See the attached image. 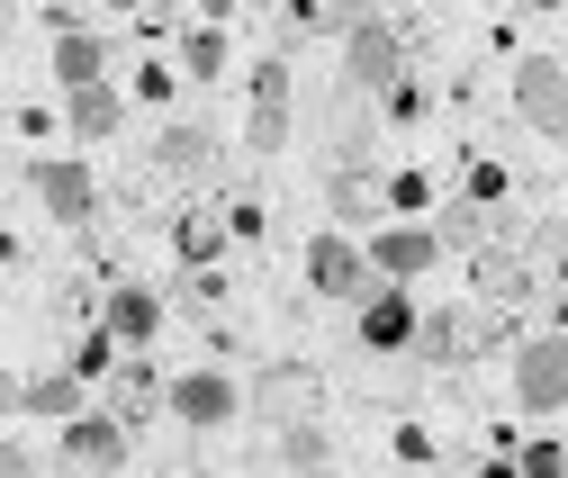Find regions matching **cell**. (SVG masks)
<instances>
[{
  "instance_id": "cell-23",
  "label": "cell",
  "mask_w": 568,
  "mask_h": 478,
  "mask_svg": "<svg viewBox=\"0 0 568 478\" xmlns=\"http://www.w3.org/2000/svg\"><path fill=\"white\" fill-rule=\"evenodd\" d=\"M379 199L397 209V226H424V209H434V181H424V172H397V181H379Z\"/></svg>"
},
{
  "instance_id": "cell-16",
  "label": "cell",
  "mask_w": 568,
  "mask_h": 478,
  "mask_svg": "<svg viewBox=\"0 0 568 478\" xmlns=\"http://www.w3.org/2000/svg\"><path fill=\"white\" fill-rule=\"evenodd\" d=\"M307 397H316V379H307V370H262V388H253V416L280 434V425H298V416H307Z\"/></svg>"
},
{
  "instance_id": "cell-34",
  "label": "cell",
  "mask_w": 568,
  "mask_h": 478,
  "mask_svg": "<svg viewBox=\"0 0 568 478\" xmlns=\"http://www.w3.org/2000/svg\"><path fill=\"white\" fill-rule=\"evenodd\" d=\"M0 262H19V244H10V235H0Z\"/></svg>"
},
{
  "instance_id": "cell-4",
  "label": "cell",
  "mask_w": 568,
  "mask_h": 478,
  "mask_svg": "<svg viewBox=\"0 0 568 478\" xmlns=\"http://www.w3.org/2000/svg\"><path fill=\"white\" fill-rule=\"evenodd\" d=\"M515 406L524 416H568V334H524L515 344Z\"/></svg>"
},
{
  "instance_id": "cell-11",
  "label": "cell",
  "mask_w": 568,
  "mask_h": 478,
  "mask_svg": "<svg viewBox=\"0 0 568 478\" xmlns=\"http://www.w3.org/2000/svg\"><path fill=\"white\" fill-rule=\"evenodd\" d=\"M352 325H362V353H415V298L406 289H379L371 307H352Z\"/></svg>"
},
{
  "instance_id": "cell-10",
  "label": "cell",
  "mask_w": 568,
  "mask_h": 478,
  "mask_svg": "<svg viewBox=\"0 0 568 478\" xmlns=\"http://www.w3.org/2000/svg\"><path fill=\"white\" fill-rule=\"evenodd\" d=\"M63 469H73V478H118L126 469V425H109L100 406L73 416V425H63Z\"/></svg>"
},
{
  "instance_id": "cell-29",
  "label": "cell",
  "mask_w": 568,
  "mask_h": 478,
  "mask_svg": "<svg viewBox=\"0 0 568 478\" xmlns=\"http://www.w3.org/2000/svg\"><path fill=\"white\" fill-rule=\"evenodd\" d=\"M460 199H478V209H496V199H506V163H478V172H469V190H460Z\"/></svg>"
},
{
  "instance_id": "cell-31",
  "label": "cell",
  "mask_w": 568,
  "mask_h": 478,
  "mask_svg": "<svg viewBox=\"0 0 568 478\" xmlns=\"http://www.w3.org/2000/svg\"><path fill=\"white\" fill-rule=\"evenodd\" d=\"M19 388H28L19 370H0V443H10V416H19Z\"/></svg>"
},
{
  "instance_id": "cell-17",
  "label": "cell",
  "mask_w": 568,
  "mask_h": 478,
  "mask_svg": "<svg viewBox=\"0 0 568 478\" xmlns=\"http://www.w3.org/2000/svg\"><path fill=\"white\" fill-rule=\"evenodd\" d=\"M63 126H73L82 135V145H109V135L126 126V100L100 82V91H73V100H63Z\"/></svg>"
},
{
  "instance_id": "cell-15",
  "label": "cell",
  "mask_w": 568,
  "mask_h": 478,
  "mask_svg": "<svg viewBox=\"0 0 568 478\" xmlns=\"http://www.w3.org/2000/svg\"><path fill=\"white\" fill-rule=\"evenodd\" d=\"M19 416H45V425H73V416H91L82 370H45V379H28V388H19Z\"/></svg>"
},
{
  "instance_id": "cell-13",
  "label": "cell",
  "mask_w": 568,
  "mask_h": 478,
  "mask_svg": "<svg viewBox=\"0 0 568 478\" xmlns=\"http://www.w3.org/2000/svg\"><path fill=\"white\" fill-rule=\"evenodd\" d=\"M163 388H172V379H154L145 353H126V362L109 370V406H100V416H109V425H145L154 406H163Z\"/></svg>"
},
{
  "instance_id": "cell-6",
  "label": "cell",
  "mask_w": 568,
  "mask_h": 478,
  "mask_svg": "<svg viewBox=\"0 0 568 478\" xmlns=\"http://www.w3.org/2000/svg\"><path fill=\"white\" fill-rule=\"evenodd\" d=\"M28 181H37V209H45L54 226H91V217H100V181H91V163H73V154H45Z\"/></svg>"
},
{
  "instance_id": "cell-26",
  "label": "cell",
  "mask_w": 568,
  "mask_h": 478,
  "mask_svg": "<svg viewBox=\"0 0 568 478\" xmlns=\"http://www.w3.org/2000/svg\"><path fill=\"white\" fill-rule=\"evenodd\" d=\"M253 109H290V54H262L253 63Z\"/></svg>"
},
{
  "instance_id": "cell-8",
  "label": "cell",
  "mask_w": 568,
  "mask_h": 478,
  "mask_svg": "<svg viewBox=\"0 0 568 478\" xmlns=\"http://www.w3.org/2000/svg\"><path fill=\"white\" fill-rule=\"evenodd\" d=\"M362 253H371V271H379L388 289H406V281H424V271L443 262V235H434V226H397V217H388Z\"/></svg>"
},
{
  "instance_id": "cell-22",
  "label": "cell",
  "mask_w": 568,
  "mask_h": 478,
  "mask_svg": "<svg viewBox=\"0 0 568 478\" xmlns=\"http://www.w3.org/2000/svg\"><path fill=\"white\" fill-rule=\"evenodd\" d=\"M280 460H290L298 478H316V469H325V425H316V416H298V425H280Z\"/></svg>"
},
{
  "instance_id": "cell-14",
  "label": "cell",
  "mask_w": 568,
  "mask_h": 478,
  "mask_svg": "<svg viewBox=\"0 0 568 478\" xmlns=\"http://www.w3.org/2000/svg\"><path fill=\"white\" fill-rule=\"evenodd\" d=\"M154 163H163V172H181V181H207V172H217V135L190 126V118H172V126L154 135Z\"/></svg>"
},
{
  "instance_id": "cell-5",
  "label": "cell",
  "mask_w": 568,
  "mask_h": 478,
  "mask_svg": "<svg viewBox=\"0 0 568 478\" xmlns=\"http://www.w3.org/2000/svg\"><path fill=\"white\" fill-rule=\"evenodd\" d=\"M515 118L568 145V63L559 54H524L515 63Z\"/></svg>"
},
{
  "instance_id": "cell-19",
  "label": "cell",
  "mask_w": 568,
  "mask_h": 478,
  "mask_svg": "<svg viewBox=\"0 0 568 478\" xmlns=\"http://www.w3.org/2000/svg\"><path fill=\"white\" fill-rule=\"evenodd\" d=\"M172 244H181V262H190V271H207V262L226 253V217H207V209H190V217L172 226Z\"/></svg>"
},
{
  "instance_id": "cell-32",
  "label": "cell",
  "mask_w": 568,
  "mask_h": 478,
  "mask_svg": "<svg viewBox=\"0 0 568 478\" xmlns=\"http://www.w3.org/2000/svg\"><path fill=\"white\" fill-rule=\"evenodd\" d=\"M388 109H397V126H406V118H424V91H415V73H406V82L388 91Z\"/></svg>"
},
{
  "instance_id": "cell-25",
  "label": "cell",
  "mask_w": 568,
  "mask_h": 478,
  "mask_svg": "<svg viewBox=\"0 0 568 478\" xmlns=\"http://www.w3.org/2000/svg\"><path fill=\"white\" fill-rule=\"evenodd\" d=\"M434 235H443V244H487V209H478V199H452Z\"/></svg>"
},
{
  "instance_id": "cell-28",
  "label": "cell",
  "mask_w": 568,
  "mask_h": 478,
  "mask_svg": "<svg viewBox=\"0 0 568 478\" xmlns=\"http://www.w3.org/2000/svg\"><path fill=\"white\" fill-rule=\"evenodd\" d=\"M244 145H253V154H280V145H290V109H253Z\"/></svg>"
},
{
  "instance_id": "cell-12",
  "label": "cell",
  "mask_w": 568,
  "mask_h": 478,
  "mask_svg": "<svg viewBox=\"0 0 568 478\" xmlns=\"http://www.w3.org/2000/svg\"><path fill=\"white\" fill-rule=\"evenodd\" d=\"M109 54H118V45H109L100 28H63V37H54V82H63V100H73V91H100V82H109Z\"/></svg>"
},
{
  "instance_id": "cell-3",
  "label": "cell",
  "mask_w": 568,
  "mask_h": 478,
  "mask_svg": "<svg viewBox=\"0 0 568 478\" xmlns=\"http://www.w3.org/2000/svg\"><path fill=\"white\" fill-rule=\"evenodd\" d=\"M307 289H316V298H334V307H371L388 281L371 271V253L352 244V235H334V226H325V235L307 244Z\"/></svg>"
},
{
  "instance_id": "cell-24",
  "label": "cell",
  "mask_w": 568,
  "mask_h": 478,
  "mask_svg": "<svg viewBox=\"0 0 568 478\" xmlns=\"http://www.w3.org/2000/svg\"><path fill=\"white\" fill-rule=\"evenodd\" d=\"M515 478H568V443H559V434L524 443V451H515Z\"/></svg>"
},
{
  "instance_id": "cell-18",
  "label": "cell",
  "mask_w": 568,
  "mask_h": 478,
  "mask_svg": "<svg viewBox=\"0 0 568 478\" xmlns=\"http://www.w3.org/2000/svg\"><path fill=\"white\" fill-rule=\"evenodd\" d=\"M325 209H334V235H343V226H371V209H379V181H362V172H334V181H325Z\"/></svg>"
},
{
  "instance_id": "cell-1",
  "label": "cell",
  "mask_w": 568,
  "mask_h": 478,
  "mask_svg": "<svg viewBox=\"0 0 568 478\" xmlns=\"http://www.w3.org/2000/svg\"><path fill=\"white\" fill-rule=\"evenodd\" d=\"M397 82H406V28L379 19V10H352V19H343V91L388 100Z\"/></svg>"
},
{
  "instance_id": "cell-7",
  "label": "cell",
  "mask_w": 568,
  "mask_h": 478,
  "mask_svg": "<svg viewBox=\"0 0 568 478\" xmlns=\"http://www.w3.org/2000/svg\"><path fill=\"white\" fill-rule=\"evenodd\" d=\"M163 406L181 425H199V434H217V425H235L244 416V388L226 379V370H181L172 388H163Z\"/></svg>"
},
{
  "instance_id": "cell-27",
  "label": "cell",
  "mask_w": 568,
  "mask_h": 478,
  "mask_svg": "<svg viewBox=\"0 0 568 478\" xmlns=\"http://www.w3.org/2000/svg\"><path fill=\"white\" fill-rule=\"evenodd\" d=\"M362 154H371V118H343L334 126V172H362Z\"/></svg>"
},
{
  "instance_id": "cell-21",
  "label": "cell",
  "mask_w": 568,
  "mask_h": 478,
  "mask_svg": "<svg viewBox=\"0 0 568 478\" xmlns=\"http://www.w3.org/2000/svg\"><path fill=\"white\" fill-rule=\"evenodd\" d=\"M478 289H487L496 307H515V298L532 289V271H524L515 253H496V244H487V253H478Z\"/></svg>"
},
{
  "instance_id": "cell-20",
  "label": "cell",
  "mask_w": 568,
  "mask_h": 478,
  "mask_svg": "<svg viewBox=\"0 0 568 478\" xmlns=\"http://www.w3.org/2000/svg\"><path fill=\"white\" fill-rule=\"evenodd\" d=\"M181 73H190V82H217V73H226V28H217V19H199V28L181 37Z\"/></svg>"
},
{
  "instance_id": "cell-2",
  "label": "cell",
  "mask_w": 568,
  "mask_h": 478,
  "mask_svg": "<svg viewBox=\"0 0 568 478\" xmlns=\"http://www.w3.org/2000/svg\"><path fill=\"white\" fill-rule=\"evenodd\" d=\"M496 307H424V325H415V362L424 370H469V362H487L496 353Z\"/></svg>"
},
{
  "instance_id": "cell-33",
  "label": "cell",
  "mask_w": 568,
  "mask_h": 478,
  "mask_svg": "<svg viewBox=\"0 0 568 478\" xmlns=\"http://www.w3.org/2000/svg\"><path fill=\"white\" fill-rule=\"evenodd\" d=\"M478 478H515V460H487V469H478Z\"/></svg>"
},
{
  "instance_id": "cell-9",
  "label": "cell",
  "mask_w": 568,
  "mask_h": 478,
  "mask_svg": "<svg viewBox=\"0 0 568 478\" xmlns=\"http://www.w3.org/2000/svg\"><path fill=\"white\" fill-rule=\"evenodd\" d=\"M100 334L118 353H145L154 334H163V289H145V281H118L109 298H100Z\"/></svg>"
},
{
  "instance_id": "cell-30",
  "label": "cell",
  "mask_w": 568,
  "mask_h": 478,
  "mask_svg": "<svg viewBox=\"0 0 568 478\" xmlns=\"http://www.w3.org/2000/svg\"><path fill=\"white\" fill-rule=\"evenodd\" d=\"M0 478H45V469H37V451H28V443H0Z\"/></svg>"
}]
</instances>
